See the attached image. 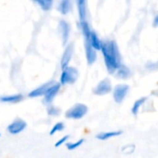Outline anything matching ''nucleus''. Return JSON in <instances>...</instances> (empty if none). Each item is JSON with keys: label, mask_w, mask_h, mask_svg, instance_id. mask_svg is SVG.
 I'll return each instance as SVG.
<instances>
[{"label": "nucleus", "mask_w": 158, "mask_h": 158, "mask_svg": "<svg viewBox=\"0 0 158 158\" xmlns=\"http://www.w3.org/2000/svg\"><path fill=\"white\" fill-rule=\"evenodd\" d=\"M85 41V51H86V58L89 65H92L97 60V51L92 48L89 41L88 39H84Z\"/></svg>", "instance_id": "9d476101"}, {"label": "nucleus", "mask_w": 158, "mask_h": 158, "mask_svg": "<svg viewBox=\"0 0 158 158\" xmlns=\"http://www.w3.org/2000/svg\"><path fill=\"white\" fill-rule=\"evenodd\" d=\"M101 51L103 56L104 63L109 73L113 74L121 66V55L118 46L114 40H106L102 42Z\"/></svg>", "instance_id": "f257e3e1"}, {"label": "nucleus", "mask_w": 158, "mask_h": 158, "mask_svg": "<svg viewBox=\"0 0 158 158\" xmlns=\"http://www.w3.org/2000/svg\"><path fill=\"white\" fill-rule=\"evenodd\" d=\"M72 10H73V0H60L58 6V10L62 15H66L70 13Z\"/></svg>", "instance_id": "f8f14e48"}, {"label": "nucleus", "mask_w": 158, "mask_h": 158, "mask_svg": "<svg viewBox=\"0 0 158 158\" xmlns=\"http://www.w3.org/2000/svg\"><path fill=\"white\" fill-rule=\"evenodd\" d=\"M146 101H147V97H141V98L138 99V100L134 102V104H133V106H132L131 113H132L134 115H136V114L139 113V108L144 104V102H145Z\"/></svg>", "instance_id": "f3484780"}, {"label": "nucleus", "mask_w": 158, "mask_h": 158, "mask_svg": "<svg viewBox=\"0 0 158 158\" xmlns=\"http://www.w3.org/2000/svg\"><path fill=\"white\" fill-rule=\"evenodd\" d=\"M27 127V123L22 118H15L7 127V130L11 135H18Z\"/></svg>", "instance_id": "423d86ee"}, {"label": "nucleus", "mask_w": 158, "mask_h": 158, "mask_svg": "<svg viewBox=\"0 0 158 158\" xmlns=\"http://www.w3.org/2000/svg\"><path fill=\"white\" fill-rule=\"evenodd\" d=\"M55 83V81H49V82H47L43 85H41L40 87L35 89L34 90H32L29 94H28V97L29 98H38V97H42L45 95V93L48 91V89Z\"/></svg>", "instance_id": "9b49d317"}, {"label": "nucleus", "mask_w": 158, "mask_h": 158, "mask_svg": "<svg viewBox=\"0 0 158 158\" xmlns=\"http://www.w3.org/2000/svg\"><path fill=\"white\" fill-rule=\"evenodd\" d=\"M23 99L22 94H13V95H7L0 97V102L4 103H17L20 102Z\"/></svg>", "instance_id": "4468645a"}, {"label": "nucleus", "mask_w": 158, "mask_h": 158, "mask_svg": "<svg viewBox=\"0 0 158 158\" xmlns=\"http://www.w3.org/2000/svg\"><path fill=\"white\" fill-rule=\"evenodd\" d=\"M47 112H48V114L50 115V116H57V115L60 114V110L58 107L50 104V105L47 106Z\"/></svg>", "instance_id": "6ab92c4d"}, {"label": "nucleus", "mask_w": 158, "mask_h": 158, "mask_svg": "<svg viewBox=\"0 0 158 158\" xmlns=\"http://www.w3.org/2000/svg\"><path fill=\"white\" fill-rule=\"evenodd\" d=\"M114 74H115V77L126 80V79H128L131 76V71L129 70V68L127 66L121 64V66L115 71Z\"/></svg>", "instance_id": "ddd939ff"}, {"label": "nucleus", "mask_w": 158, "mask_h": 158, "mask_svg": "<svg viewBox=\"0 0 158 158\" xmlns=\"http://www.w3.org/2000/svg\"><path fill=\"white\" fill-rule=\"evenodd\" d=\"M33 2L35 3L43 11H49L53 7V0H33Z\"/></svg>", "instance_id": "2eb2a0df"}, {"label": "nucleus", "mask_w": 158, "mask_h": 158, "mask_svg": "<svg viewBox=\"0 0 158 158\" xmlns=\"http://www.w3.org/2000/svg\"><path fill=\"white\" fill-rule=\"evenodd\" d=\"M0 136H1V134H0Z\"/></svg>", "instance_id": "5701e85b"}, {"label": "nucleus", "mask_w": 158, "mask_h": 158, "mask_svg": "<svg viewBox=\"0 0 158 158\" xmlns=\"http://www.w3.org/2000/svg\"><path fill=\"white\" fill-rule=\"evenodd\" d=\"M157 85H158V83H157Z\"/></svg>", "instance_id": "b1692460"}, {"label": "nucleus", "mask_w": 158, "mask_h": 158, "mask_svg": "<svg viewBox=\"0 0 158 158\" xmlns=\"http://www.w3.org/2000/svg\"><path fill=\"white\" fill-rule=\"evenodd\" d=\"M58 30H59V34H60L62 45L66 46L68 44V40H69V36H70V31H71L70 24L66 21L60 20L59 22Z\"/></svg>", "instance_id": "6e6552de"}, {"label": "nucleus", "mask_w": 158, "mask_h": 158, "mask_svg": "<svg viewBox=\"0 0 158 158\" xmlns=\"http://www.w3.org/2000/svg\"><path fill=\"white\" fill-rule=\"evenodd\" d=\"M85 141L84 139H78L77 141L75 142H66V147L69 151H73L75 150L76 148H78L79 146H81L83 144V142Z\"/></svg>", "instance_id": "a211bd4d"}, {"label": "nucleus", "mask_w": 158, "mask_h": 158, "mask_svg": "<svg viewBox=\"0 0 158 158\" xmlns=\"http://www.w3.org/2000/svg\"><path fill=\"white\" fill-rule=\"evenodd\" d=\"M73 43H69L65 46V49L63 51L61 60H60V68L61 70H63L64 68H66L67 66H69V63L73 58Z\"/></svg>", "instance_id": "1a4fd4ad"}, {"label": "nucleus", "mask_w": 158, "mask_h": 158, "mask_svg": "<svg viewBox=\"0 0 158 158\" xmlns=\"http://www.w3.org/2000/svg\"><path fill=\"white\" fill-rule=\"evenodd\" d=\"M60 89V85L59 83H54L48 89V91L45 93V95L43 96V103L46 106H48L50 104H52L54 99L56 98V96L58 95L59 91Z\"/></svg>", "instance_id": "0eeeda50"}, {"label": "nucleus", "mask_w": 158, "mask_h": 158, "mask_svg": "<svg viewBox=\"0 0 158 158\" xmlns=\"http://www.w3.org/2000/svg\"><path fill=\"white\" fill-rule=\"evenodd\" d=\"M153 26H154V27H158V15L154 18V21H153Z\"/></svg>", "instance_id": "4be33fe9"}, {"label": "nucleus", "mask_w": 158, "mask_h": 158, "mask_svg": "<svg viewBox=\"0 0 158 158\" xmlns=\"http://www.w3.org/2000/svg\"><path fill=\"white\" fill-rule=\"evenodd\" d=\"M64 127H65V126H64V124H63L62 122H58V123H56V124L53 126V127L50 129L49 135L52 136V135H54L56 132L62 131V130L64 129Z\"/></svg>", "instance_id": "aec40b11"}, {"label": "nucleus", "mask_w": 158, "mask_h": 158, "mask_svg": "<svg viewBox=\"0 0 158 158\" xmlns=\"http://www.w3.org/2000/svg\"><path fill=\"white\" fill-rule=\"evenodd\" d=\"M129 90V86L127 84L116 85L113 89V98L116 103H121L127 97Z\"/></svg>", "instance_id": "39448f33"}, {"label": "nucleus", "mask_w": 158, "mask_h": 158, "mask_svg": "<svg viewBox=\"0 0 158 158\" xmlns=\"http://www.w3.org/2000/svg\"><path fill=\"white\" fill-rule=\"evenodd\" d=\"M89 112V107L84 103H75L65 112V117L71 120H80Z\"/></svg>", "instance_id": "f03ea898"}, {"label": "nucleus", "mask_w": 158, "mask_h": 158, "mask_svg": "<svg viewBox=\"0 0 158 158\" xmlns=\"http://www.w3.org/2000/svg\"><path fill=\"white\" fill-rule=\"evenodd\" d=\"M122 134V131H110V132H102L96 135V139L100 140H106L114 137H117Z\"/></svg>", "instance_id": "dca6fc26"}, {"label": "nucleus", "mask_w": 158, "mask_h": 158, "mask_svg": "<svg viewBox=\"0 0 158 158\" xmlns=\"http://www.w3.org/2000/svg\"><path fill=\"white\" fill-rule=\"evenodd\" d=\"M78 76H79V72L75 67L67 66L61 72V74L60 76V83L59 84L60 86L72 85L77 80Z\"/></svg>", "instance_id": "7ed1b4c3"}, {"label": "nucleus", "mask_w": 158, "mask_h": 158, "mask_svg": "<svg viewBox=\"0 0 158 158\" xmlns=\"http://www.w3.org/2000/svg\"><path fill=\"white\" fill-rule=\"evenodd\" d=\"M112 90L113 89L111 80L108 77H106L97 84V86L93 89V93L97 96H104L109 94Z\"/></svg>", "instance_id": "20e7f679"}, {"label": "nucleus", "mask_w": 158, "mask_h": 158, "mask_svg": "<svg viewBox=\"0 0 158 158\" xmlns=\"http://www.w3.org/2000/svg\"><path fill=\"white\" fill-rule=\"evenodd\" d=\"M70 138V136L69 135H66V136H63L62 138H60L56 143H55V147H60V145H62L63 143H66V141H67V139Z\"/></svg>", "instance_id": "412c9836"}]
</instances>
